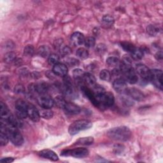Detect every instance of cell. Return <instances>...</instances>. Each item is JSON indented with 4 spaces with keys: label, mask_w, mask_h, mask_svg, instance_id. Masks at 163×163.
Returning <instances> with one entry per match:
<instances>
[{
    "label": "cell",
    "mask_w": 163,
    "mask_h": 163,
    "mask_svg": "<svg viewBox=\"0 0 163 163\" xmlns=\"http://www.w3.org/2000/svg\"><path fill=\"white\" fill-rule=\"evenodd\" d=\"M59 61V57L56 55V54H50V55L49 56V59H48V62L50 64H52V65H55L56 64H58Z\"/></svg>",
    "instance_id": "36"
},
{
    "label": "cell",
    "mask_w": 163,
    "mask_h": 163,
    "mask_svg": "<svg viewBox=\"0 0 163 163\" xmlns=\"http://www.w3.org/2000/svg\"><path fill=\"white\" fill-rule=\"evenodd\" d=\"M156 59L157 61H162V58H163V55H162V51H159L158 52H157V54H156Z\"/></svg>",
    "instance_id": "45"
},
{
    "label": "cell",
    "mask_w": 163,
    "mask_h": 163,
    "mask_svg": "<svg viewBox=\"0 0 163 163\" xmlns=\"http://www.w3.org/2000/svg\"><path fill=\"white\" fill-rule=\"evenodd\" d=\"M6 132L9 139L12 143L16 146H20L24 143V139L21 133L19 131L17 127H14L12 126L6 124L5 131H1Z\"/></svg>",
    "instance_id": "4"
},
{
    "label": "cell",
    "mask_w": 163,
    "mask_h": 163,
    "mask_svg": "<svg viewBox=\"0 0 163 163\" xmlns=\"http://www.w3.org/2000/svg\"><path fill=\"white\" fill-rule=\"evenodd\" d=\"M28 90L31 94H38L39 95L45 94L49 90V85L44 82L31 84L28 86Z\"/></svg>",
    "instance_id": "7"
},
{
    "label": "cell",
    "mask_w": 163,
    "mask_h": 163,
    "mask_svg": "<svg viewBox=\"0 0 163 163\" xmlns=\"http://www.w3.org/2000/svg\"><path fill=\"white\" fill-rule=\"evenodd\" d=\"M52 71L56 75L59 76V77H64L67 75L68 69L64 64L58 62V64L54 65Z\"/></svg>",
    "instance_id": "14"
},
{
    "label": "cell",
    "mask_w": 163,
    "mask_h": 163,
    "mask_svg": "<svg viewBox=\"0 0 163 163\" xmlns=\"http://www.w3.org/2000/svg\"><path fill=\"white\" fill-rule=\"evenodd\" d=\"M0 114H1V121L3 122H6L7 121V119L8 117L10 116V115L12 114V113L10 112L8 108L7 107L6 105L4 103L3 101L0 103Z\"/></svg>",
    "instance_id": "19"
},
{
    "label": "cell",
    "mask_w": 163,
    "mask_h": 163,
    "mask_svg": "<svg viewBox=\"0 0 163 163\" xmlns=\"http://www.w3.org/2000/svg\"><path fill=\"white\" fill-rule=\"evenodd\" d=\"M159 28L154 25H150L147 27L148 33L151 36H156L159 32Z\"/></svg>",
    "instance_id": "30"
},
{
    "label": "cell",
    "mask_w": 163,
    "mask_h": 163,
    "mask_svg": "<svg viewBox=\"0 0 163 163\" xmlns=\"http://www.w3.org/2000/svg\"><path fill=\"white\" fill-rule=\"evenodd\" d=\"M71 53V49L68 46H64L61 48V54L63 56L69 55Z\"/></svg>",
    "instance_id": "40"
},
{
    "label": "cell",
    "mask_w": 163,
    "mask_h": 163,
    "mask_svg": "<svg viewBox=\"0 0 163 163\" xmlns=\"http://www.w3.org/2000/svg\"><path fill=\"white\" fill-rule=\"evenodd\" d=\"M79 87L84 94L96 108L104 110L114 105L115 102L114 94L110 92L106 91L101 87L96 85L92 89H90L87 87L85 83L81 84Z\"/></svg>",
    "instance_id": "1"
},
{
    "label": "cell",
    "mask_w": 163,
    "mask_h": 163,
    "mask_svg": "<svg viewBox=\"0 0 163 163\" xmlns=\"http://www.w3.org/2000/svg\"><path fill=\"white\" fill-rule=\"evenodd\" d=\"M84 36L80 32H75L71 36V42L74 46H80L84 44Z\"/></svg>",
    "instance_id": "16"
},
{
    "label": "cell",
    "mask_w": 163,
    "mask_h": 163,
    "mask_svg": "<svg viewBox=\"0 0 163 163\" xmlns=\"http://www.w3.org/2000/svg\"><path fill=\"white\" fill-rule=\"evenodd\" d=\"M54 103L59 108H62L64 109V107L66 103V101L61 96H57L55 100H54Z\"/></svg>",
    "instance_id": "35"
},
{
    "label": "cell",
    "mask_w": 163,
    "mask_h": 163,
    "mask_svg": "<svg viewBox=\"0 0 163 163\" xmlns=\"http://www.w3.org/2000/svg\"><path fill=\"white\" fill-rule=\"evenodd\" d=\"M131 55L132 58H133L134 59L140 60L144 57V52L142 49L136 47L135 50L131 53Z\"/></svg>",
    "instance_id": "23"
},
{
    "label": "cell",
    "mask_w": 163,
    "mask_h": 163,
    "mask_svg": "<svg viewBox=\"0 0 163 163\" xmlns=\"http://www.w3.org/2000/svg\"><path fill=\"white\" fill-rule=\"evenodd\" d=\"M107 135L112 139L126 142L131 138L132 133L129 127L121 126L110 129L107 132Z\"/></svg>",
    "instance_id": "2"
},
{
    "label": "cell",
    "mask_w": 163,
    "mask_h": 163,
    "mask_svg": "<svg viewBox=\"0 0 163 163\" xmlns=\"http://www.w3.org/2000/svg\"><path fill=\"white\" fill-rule=\"evenodd\" d=\"M39 155L43 158L49 159L52 161H58L59 160V157L58 155L52 150H49V149L43 150L40 152Z\"/></svg>",
    "instance_id": "17"
},
{
    "label": "cell",
    "mask_w": 163,
    "mask_h": 163,
    "mask_svg": "<svg viewBox=\"0 0 163 163\" xmlns=\"http://www.w3.org/2000/svg\"><path fill=\"white\" fill-rule=\"evenodd\" d=\"M114 89L116 92L120 94H124L126 92L127 89V85L125 79L122 78H118L113 82Z\"/></svg>",
    "instance_id": "11"
},
{
    "label": "cell",
    "mask_w": 163,
    "mask_h": 163,
    "mask_svg": "<svg viewBox=\"0 0 163 163\" xmlns=\"http://www.w3.org/2000/svg\"><path fill=\"white\" fill-rule=\"evenodd\" d=\"M115 20L114 17L110 15H105L101 20V23L105 28H110L114 24Z\"/></svg>",
    "instance_id": "22"
},
{
    "label": "cell",
    "mask_w": 163,
    "mask_h": 163,
    "mask_svg": "<svg viewBox=\"0 0 163 163\" xmlns=\"http://www.w3.org/2000/svg\"><path fill=\"white\" fill-rule=\"evenodd\" d=\"M84 71L82 70L81 69H75L73 71V75L74 77V79L76 80H79V79H83L84 75Z\"/></svg>",
    "instance_id": "34"
},
{
    "label": "cell",
    "mask_w": 163,
    "mask_h": 163,
    "mask_svg": "<svg viewBox=\"0 0 163 163\" xmlns=\"http://www.w3.org/2000/svg\"><path fill=\"white\" fill-rule=\"evenodd\" d=\"M37 103L42 108H46V109H50L55 104L54 100L47 94L40 95L37 98Z\"/></svg>",
    "instance_id": "10"
},
{
    "label": "cell",
    "mask_w": 163,
    "mask_h": 163,
    "mask_svg": "<svg viewBox=\"0 0 163 163\" xmlns=\"http://www.w3.org/2000/svg\"><path fill=\"white\" fill-rule=\"evenodd\" d=\"M136 72L144 80L146 81L150 80V70L145 65L143 64H138L136 67Z\"/></svg>",
    "instance_id": "12"
},
{
    "label": "cell",
    "mask_w": 163,
    "mask_h": 163,
    "mask_svg": "<svg viewBox=\"0 0 163 163\" xmlns=\"http://www.w3.org/2000/svg\"><path fill=\"white\" fill-rule=\"evenodd\" d=\"M118 66L120 71L124 76L126 79L125 80L127 81L131 84H135L137 83L138 80V75L136 74V72L131 66V64H130V62L129 61L124 60V61L120 62Z\"/></svg>",
    "instance_id": "3"
},
{
    "label": "cell",
    "mask_w": 163,
    "mask_h": 163,
    "mask_svg": "<svg viewBox=\"0 0 163 163\" xmlns=\"http://www.w3.org/2000/svg\"><path fill=\"white\" fill-rule=\"evenodd\" d=\"M107 50V48L105 44L103 43H100L97 45L96 47V51L97 54H100V55H103Z\"/></svg>",
    "instance_id": "37"
},
{
    "label": "cell",
    "mask_w": 163,
    "mask_h": 163,
    "mask_svg": "<svg viewBox=\"0 0 163 163\" xmlns=\"http://www.w3.org/2000/svg\"><path fill=\"white\" fill-rule=\"evenodd\" d=\"M50 54V49L47 46H41L40 47L38 50V54L39 56L43 57V58H46L47 56H49Z\"/></svg>",
    "instance_id": "25"
},
{
    "label": "cell",
    "mask_w": 163,
    "mask_h": 163,
    "mask_svg": "<svg viewBox=\"0 0 163 163\" xmlns=\"http://www.w3.org/2000/svg\"><path fill=\"white\" fill-rule=\"evenodd\" d=\"M8 140L9 138L6 133L1 131V133H0V144H1V146L3 147L6 145L8 143Z\"/></svg>",
    "instance_id": "32"
},
{
    "label": "cell",
    "mask_w": 163,
    "mask_h": 163,
    "mask_svg": "<svg viewBox=\"0 0 163 163\" xmlns=\"http://www.w3.org/2000/svg\"><path fill=\"white\" fill-rule=\"evenodd\" d=\"M84 44L87 48H89V49L93 48L96 44V40L94 37L87 38L86 39H85Z\"/></svg>",
    "instance_id": "31"
},
{
    "label": "cell",
    "mask_w": 163,
    "mask_h": 163,
    "mask_svg": "<svg viewBox=\"0 0 163 163\" xmlns=\"http://www.w3.org/2000/svg\"><path fill=\"white\" fill-rule=\"evenodd\" d=\"M39 112L40 117L45 119L51 118L54 115L53 112L50 109H46V108H42Z\"/></svg>",
    "instance_id": "24"
},
{
    "label": "cell",
    "mask_w": 163,
    "mask_h": 163,
    "mask_svg": "<svg viewBox=\"0 0 163 163\" xmlns=\"http://www.w3.org/2000/svg\"><path fill=\"white\" fill-rule=\"evenodd\" d=\"M92 126V124L90 121L82 119L73 122L69 127L68 132L71 135H75L81 131H84L90 129Z\"/></svg>",
    "instance_id": "5"
},
{
    "label": "cell",
    "mask_w": 163,
    "mask_h": 163,
    "mask_svg": "<svg viewBox=\"0 0 163 163\" xmlns=\"http://www.w3.org/2000/svg\"><path fill=\"white\" fill-rule=\"evenodd\" d=\"M121 47L125 51L129 52L130 54H131L136 48L132 43L126 41L121 43Z\"/></svg>",
    "instance_id": "28"
},
{
    "label": "cell",
    "mask_w": 163,
    "mask_h": 163,
    "mask_svg": "<svg viewBox=\"0 0 163 163\" xmlns=\"http://www.w3.org/2000/svg\"><path fill=\"white\" fill-rule=\"evenodd\" d=\"M76 55L82 59H85L88 58L89 52L84 48H80L77 50Z\"/></svg>",
    "instance_id": "26"
},
{
    "label": "cell",
    "mask_w": 163,
    "mask_h": 163,
    "mask_svg": "<svg viewBox=\"0 0 163 163\" xmlns=\"http://www.w3.org/2000/svg\"><path fill=\"white\" fill-rule=\"evenodd\" d=\"M124 149V147L121 145H116L114 147V152H115V153L117 154H119L122 153Z\"/></svg>",
    "instance_id": "42"
},
{
    "label": "cell",
    "mask_w": 163,
    "mask_h": 163,
    "mask_svg": "<svg viewBox=\"0 0 163 163\" xmlns=\"http://www.w3.org/2000/svg\"><path fill=\"white\" fill-rule=\"evenodd\" d=\"M14 92L16 94H24L25 93V88L22 84H17L14 89Z\"/></svg>",
    "instance_id": "39"
},
{
    "label": "cell",
    "mask_w": 163,
    "mask_h": 163,
    "mask_svg": "<svg viewBox=\"0 0 163 163\" xmlns=\"http://www.w3.org/2000/svg\"><path fill=\"white\" fill-rule=\"evenodd\" d=\"M28 116L32 121L37 122L40 121V115L37 108L32 104H28Z\"/></svg>",
    "instance_id": "13"
},
{
    "label": "cell",
    "mask_w": 163,
    "mask_h": 163,
    "mask_svg": "<svg viewBox=\"0 0 163 163\" xmlns=\"http://www.w3.org/2000/svg\"><path fill=\"white\" fill-rule=\"evenodd\" d=\"M83 80L84 81V83L87 85L91 87L92 88L97 85L95 77L92 74L90 73H85L83 77Z\"/></svg>",
    "instance_id": "20"
},
{
    "label": "cell",
    "mask_w": 163,
    "mask_h": 163,
    "mask_svg": "<svg viewBox=\"0 0 163 163\" xmlns=\"http://www.w3.org/2000/svg\"><path fill=\"white\" fill-rule=\"evenodd\" d=\"M67 62L68 63V64L70 65V66H71V67L77 66V65L79 64V60L76 59H74V58H70L69 59H68Z\"/></svg>",
    "instance_id": "41"
},
{
    "label": "cell",
    "mask_w": 163,
    "mask_h": 163,
    "mask_svg": "<svg viewBox=\"0 0 163 163\" xmlns=\"http://www.w3.org/2000/svg\"><path fill=\"white\" fill-rule=\"evenodd\" d=\"M15 59H16L15 54L12 52L6 53L5 55V57H4L5 62H6L7 63L12 62L13 61H14L15 60Z\"/></svg>",
    "instance_id": "33"
},
{
    "label": "cell",
    "mask_w": 163,
    "mask_h": 163,
    "mask_svg": "<svg viewBox=\"0 0 163 163\" xmlns=\"http://www.w3.org/2000/svg\"><path fill=\"white\" fill-rule=\"evenodd\" d=\"M150 80L161 91L162 90V72L160 70H150Z\"/></svg>",
    "instance_id": "9"
},
{
    "label": "cell",
    "mask_w": 163,
    "mask_h": 163,
    "mask_svg": "<svg viewBox=\"0 0 163 163\" xmlns=\"http://www.w3.org/2000/svg\"><path fill=\"white\" fill-rule=\"evenodd\" d=\"M64 109L67 113L71 115L79 114L81 110L80 108L78 105L71 102H66L64 107Z\"/></svg>",
    "instance_id": "18"
},
{
    "label": "cell",
    "mask_w": 163,
    "mask_h": 163,
    "mask_svg": "<svg viewBox=\"0 0 163 163\" xmlns=\"http://www.w3.org/2000/svg\"><path fill=\"white\" fill-rule=\"evenodd\" d=\"M0 161L2 162H6V163H10V162H12L14 161V159L12 157H5V158H3Z\"/></svg>",
    "instance_id": "44"
},
{
    "label": "cell",
    "mask_w": 163,
    "mask_h": 163,
    "mask_svg": "<svg viewBox=\"0 0 163 163\" xmlns=\"http://www.w3.org/2000/svg\"><path fill=\"white\" fill-rule=\"evenodd\" d=\"M94 142V139L93 137H84L79 139L77 142H76V144L80 145H91L93 144Z\"/></svg>",
    "instance_id": "21"
},
{
    "label": "cell",
    "mask_w": 163,
    "mask_h": 163,
    "mask_svg": "<svg viewBox=\"0 0 163 163\" xmlns=\"http://www.w3.org/2000/svg\"><path fill=\"white\" fill-rule=\"evenodd\" d=\"M122 103L126 105V106H132L133 105V103H132V101L131 100H129V99L125 98V97H122Z\"/></svg>",
    "instance_id": "43"
},
{
    "label": "cell",
    "mask_w": 163,
    "mask_h": 163,
    "mask_svg": "<svg viewBox=\"0 0 163 163\" xmlns=\"http://www.w3.org/2000/svg\"><path fill=\"white\" fill-rule=\"evenodd\" d=\"M89 152L85 148H76L73 149L64 150L62 151L61 155L62 156H71L75 158H84L88 156Z\"/></svg>",
    "instance_id": "6"
},
{
    "label": "cell",
    "mask_w": 163,
    "mask_h": 163,
    "mask_svg": "<svg viewBox=\"0 0 163 163\" xmlns=\"http://www.w3.org/2000/svg\"><path fill=\"white\" fill-rule=\"evenodd\" d=\"M106 63L109 66L115 67L118 66L120 64V61L115 57H110L106 59Z\"/></svg>",
    "instance_id": "27"
},
{
    "label": "cell",
    "mask_w": 163,
    "mask_h": 163,
    "mask_svg": "<svg viewBox=\"0 0 163 163\" xmlns=\"http://www.w3.org/2000/svg\"><path fill=\"white\" fill-rule=\"evenodd\" d=\"M100 79L104 81H109L111 79V73L107 70H103L100 73Z\"/></svg>",
    "instance_id": "29"
},
{
    "label": "cell",
    "mask_w": 163,
    "mask_h": 163,
    "mask_svg": "<svg viewBox=\"0 0 163 163\" xmlns=\"http://www.w3.org/2000/svg\"><path fill=\"white\" fill-rule=\"evenodd\" d=\"M28 103L24 100L22 99L17 100L15 103L16 116L20 119L26 118L28 117Z\"/></svg>",
    "instance_id": "8"
},
{
    "label": "cell",
    "mask_w": 163,
    "mask_h": 163,
    "mask_svg": "<svg viewBox=\"0 0 163 163\" xmlns=\"http://www.w3.org/2000/svg\"><path fill=\"white\" fill-rule=\"evenodd\" d=\"M126 94L136 101H142L144 98V94L142 92L136 88H127Z\"/></svg>",
    "instance_id": "15"
},
{
    "label": "cell",
    "mask_w": 163,
    "mask_h": 163,
    "mask_svg": "<svg viewBox=\"0 0 163 163\" xmlns=\"http://www.w3.org/2000/svg\"><path fill=\"white\" fill-rule=\"evenodd\" d=\"M35 49L32 45H28L25 47L24 50V54L26 56L31 57L34 54Z\"/></svg>",
    "instance_id": "38"
}]
</instances>
